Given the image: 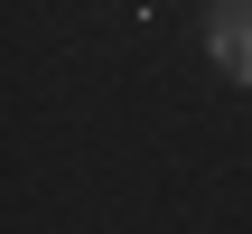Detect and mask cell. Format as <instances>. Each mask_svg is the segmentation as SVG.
I'll return each mask as SVG.
<instances>
[{
	"label": "cell",
	"mask_w": 252,
	"mask_h": 234,
	"mask_svg": "<svg viewBox=\"0 0 252 234\" xmlns=\"http://www.w3.org/2000/svg\"><path fill=\"white\" fill-rule=\"evenodd\" d=\"M206 47H215V66H224L234 84H252V0H215Z\"/></svg>",
	"instance_id": "1"
}]
</instances>
